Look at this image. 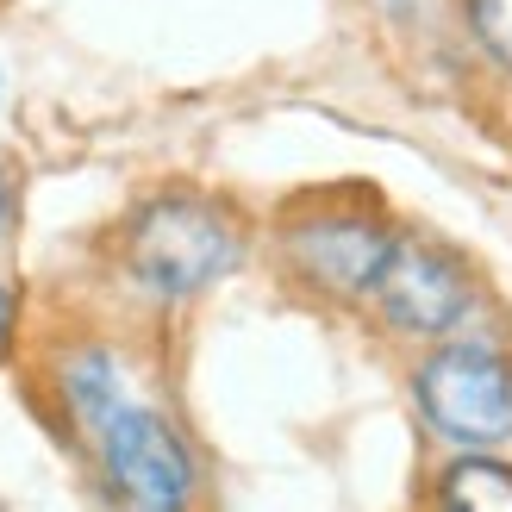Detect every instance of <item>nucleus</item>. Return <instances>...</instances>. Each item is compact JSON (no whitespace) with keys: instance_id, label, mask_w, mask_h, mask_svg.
Returning a JSON list of instances; mask_svg holds the SVG:
<instances>
[{"instance_id":"3","label":"nucleus","mask_w":512,"mask_h":512,"mask_svg":"<svg viewBox=\"0 0 512 512\" xmlns=\"http://www.w3.org/2000/svg\"><path fill=\"white\" fill-rule=\"evenodd\" d=\"M375 306L381 319L406 338H438L456 319L469 313V269L456 263L444 244H425V238H394L388 263L375 275Z\"/></svg>"},{"instance_id":"7","label":"nucleus","mask_w":512,"mask_h":512,"mask_svg":"<svg viewBox=\"0 0 512 512\" xmlns=\"http://www.w3.org/2000/svg\"><path fill=\"white\" fill-rule=\"evenodd\" d=\"M69 400H75V419H82L88 431H100L119 413V381L107 369V356H82V363L69 369Z\"/></svg>"},{"instance_id":"8","label":"nucleus","mask_w":512,"mask_h":512,"mask_svg":"<svg viewBox=\"0 0 512 512\" xmlns=\"http://www.w3.org/2000/svg\"><path fill=\"white\" fill-rule=\"evenodd\" d=\"M469 7V32L500 69H512V0H463Z\"/></svg>"},{"instance_id":"4","label":"nucleus","mask_w":512,"mask_h":512,"mask_svg":"<svg viewBox=\"0 0 512 512\" xmlns=\"http://www.w3.org/2000/svg\"><path fill=\"white\" fill-rule=\"evenodd\" d=\"M100 456H107V481L119 488V500L132 506H182L194 488V463L182 438L144 406H119V413L94 431Z\"/></svg>"},{"instance_id":"5","label":"nucleus","mask_w":512,"mask_h":512,"mask_svg":"<svg viewBox=\"0 0 512 512\" xmlns=\"http://www.w3.org/2000/svg\"><path fill=\"white\" fill-rule=\"evenodd\" d=\"M394 250V232L363 213H319L288 232V263L300 281H313L325 294H369L381 263Z\"/></svg>"},{"instance_id":"9","label":"nucleus","mask_w":512,"mask_h":512,"mask_svg":"<svg viewBox=\"0 0 512 512\" xmlns=\"http://www.w3.org/2000/svg\"><path fill=\"white\" fill-rule=\"evenodd\" d=\"M0 225H7V175H0Z\"/></svg>"},{"instance_id":"6","label":"nucleus","mask_w":512,"mask_h":512,"mask_svg":"<svg viewBox=\"0 0 512 512\" xmlns=\"http://www.w3.org/2000/svg\"><path fill=\"white\" fill-rule=\"evenodd\" d=\"M438 500L450 512H512V469L506 463H488L481 450H469L463 463L444 469Z\"/></svg>"},{"instance_id":"10","label":"nucleus","mask_w":512,"mask_h":512,"mask_svg":"<svg viewBox=\"0 0 512 512\" xmlns=\"http://www.w3.org/2000/svg\"><path fill=\"white\" fill-rule=\"evenodd\" d=\"M0 331H7V294H0Z\"/></svg>"},{"instance_id":"1","label":"nucleus","mask_w":512,"mask_h":512,"mask_svg":"<svg viewBox=\"0 0 512 512\" xmlns=\"http://www.w3.org/2000/svg\"><path fill=\"white\" fill-rule=\"evenodd\" d=\"M125 263L150 294H200L238 263V225L207 200H157L144 207L132 238H125Z\"/></svg>"},{"instance_id":"2","label":"nucleus","mask_w":512,"mask_h":512,"mask_svg":"<svg viewBox=\"0 0 512 512\" xmlns=\"http://www.w3.org/2000/svg\"><path fill=\"white\" fill-rule=\"evenodd\" d=\"M419 406L438 438L463 450L512 444V363L481 344H450L419 363Z\"/></svg>"}]
</instances>
